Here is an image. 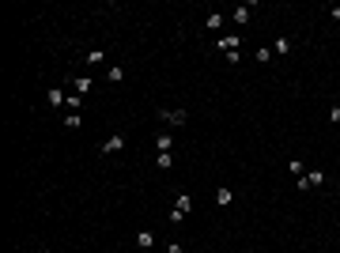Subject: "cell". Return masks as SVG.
<instances>
[{"label":"cell","mask_w":340,"mask_h":253,"mask_svg":"<svg viewBox=\"0 0 340 253\" xmlns=\"http://www.w3.org/2000/svg\"><path fill=\"white\" fill-rule=\"evenodd\" d=\"M64 128H80V113H64Z\"/></svg>","instance_id":"cell-18"},{"label":"cell","mask_w":340,"mask_h":253,"mask_svg":"<svg viewBox=\"0 0 340 253\" xmlns=\"http://www.w3.org/2000/svg\"><path fill=\"white\" fill-rule=\"evenodd\" d=\"M189 211H193V197H189V193H178V204H174V211H170V223H182Z\"/></svg>","instance_id":"cell-1"},{"label":"cell","mask_w":340,"mask_h":253,"mask_svg":"<svg viewBox=\"0 0 340 253\" xmlns=\"http://www.w3.org/2000/svg\"><path fill=\"white\" fill-rule=\"evenodd\" d=\"M80 106H84V99H80V95H72V99H68V113H76Z\"/></svg>","instance_id":"cell-19"},{"label":"cell","mask_w":340,"mask_h":253,"mask_svg":"<svg viewBox=\"0 0 340 253\" xmlns=\"http://www.w3.org/2000/svg\"><path fill=\"white\" fill-rule=\"evenodd\" d=\"M204 27H208V30H219V27H223V12H212L208 19H204Z\"/></svg>","instance_id":"cell-10"},{"label":"cell","mask_w":340,"mask_h":253,"mask_svg":"<svg viewBox=\"0 0 340 253\" xmlns=\"http://www.w3.org/2000/svg\"><path fill=\"white\" fill-rule=\"evenodd\" d=\"M159 121H167V125H185L189 113L185 110H159Z\"/></svg>","instance_id":"cell-3"},{"label":"cell","mask_w":340,"mask_h":253,"mask_svg":"<svg viewBox=\"0 0 340 253\" xmlns=\"http://www.w3.org/2000/svg\"><path fill=\"white\" fill-rule=\"evenodd\" d=\"M250 15H254V4H242V8H234V12H231V19H234L238 27H246V23H250Z\"/></svg>","instance_id":"cell-7"},{"label":"cell","mask_w":340,"mask_h":253,"mask_svg":"<svg viewBox=\"0 0 340 253\" xmlns=\"http://www.w3.org/2000/svg\"><path fill=\"white\" fill-rule=\"evenodd\" d=\"M325 185V170H310V174H298V189H318Z\"/></svg>","instance_id":"cell-2"},{"label":"cell","mask_w":340,"mask_h":253,"mask_svg":"<svg viewBox=\"0 0 340 253\" xmlns=\"http://www.w3.org/2000/svg\"><path fill=\"white\" fill-rule=\"evenodd\" d=\"M106 80H110V84H121V80H125V68H121V64H113V68L106 72Z\"/></svg>","instance_id":"cell-12"},{"label":"cell","mask_w":340,"mask_h":253,"mask_svg":"<svg viewBox=\"0 0 340 253\" xmlns=\"http://www.w3.org/2000/svg\"><path fill=\"white\" fill-rule=\"evenodd\" d=\"M136 246H140V250H151V246H155V234H151V231H140V234H136Z\"/></svg>","instance_id":"cell-9"},{"label":"cell","mask_w":340,"mask_h":253,"mask_svg":"<svg viewBox=\"0 0 340 253\" xmlns=\"http://www.w3.org/2000/svg\"><path fill=\"white\" fill-rule=\"evenodd\" d=\"M167 253H185V250H182V242H170V246H167Z\"/></svg>","instance_id":"cell-20"},{"label":"cell","mask_w":340,"mask_h":253,"mask_svg":"<svg viewBox=\"0 0 340 253\" xmlns=\"http://www.w3.org/2000/svg\"><path fill=\"white\" fill-rule=\"evenodd\" d=\"M121 148H125V136H121V132H113V136L102 140V155H113V151H121Z\"/></svg>","instance_id":"cell-6"},{"label":"cell","mask_w":340,"mask_h":253,"mask_svg":"<svg viewBox=\"0 0 340 253\" xmlns=\"http://www.w3.org/2000/svg\"><path fill=\"white\" fill-rule=\"evenodd\" d=\"M329 117H333V121L340 125V106H333V110H329Z\"/></svg>","instance_id":"cell-22"},{"label":"cell","mask_w":340,"mask_h":253,"mask_svg":"<svg viewBox=\"0 0 340 253\" xmlns=\"http://www.w3.org/2000/svg\"><path fill=\"white\" fill-rule=\"evenodd\" d=\"M102 61H106V53H102V49H91V53H87V64H102Z\"/></svg>","instance_id":"cell-16"},{"label":"cell","mask_w":340,"mask_h":253,"mask_svg":"<svg viewBox=\"0 0 340 253\" xmlns=\"http://www.w3.org/2000/svg\"><path fill=\"white\" fill-rule=\"evenodd\" d=\"M238 42H242L238 34H227V38H219V42H215V49H219V53H227V57H231V53H238Z\"/></svg>","instance_id":"cell-4"},{"label":"cell","mask_w":340,"mask_h":253,"mask_svg":"<svg viewBox=\"0 0 340 253\" xmlns=\"http://www.w3.org/2000/svg\"><path fill=\"white\" fill-rule=\"evenodd\" d=\"M87 87H91V76H80V80H76V95H84Z\"/></svg>","instance_id":"cell-17"},{"label":"cell","mask_w":340,"mask_h":253,"mask_svg":"<svg viewBox=\"0 0 340 253\" xmlns=\"http://www.w3.org/2000/svg\"><path fill=\"white\" fill-rule=\"evenodd\" d=\"M272 57H276V53H272V45H261V49H257V64H269Z\"/></svg>","instance_id":"cell-13"},{"label":"cell","mask_w":340,"mask_h":253,"mask_svg":"<svg viewBox=\"0 0 340 253\" xmlns=\"http://www.w3.org/2000/svg\"><path fill=\"white\" fill-rule=\"evenodd\" d=\"M45 102H49L53 110H61V106H68V95H64V87H49V95H45Z\"/></svg>","instance_id":"cell-5"},{"label":"cell","mask_w":340,"mask_h":253,"mask_svg":"<svg viewBox=\"0 0 340 253\" xmlns=\"http://www.w3.org/2000/svg\"><path fill=\"white\" fill-rule=\"evenodd\" d=\"M329 19H337V23H340V4H333V8H329Z\"/></svg>","instance_id":"cell-21"},{"label":"cell","mask_w":340,"mask_h":253,"mask_svg":"<svg viewBox=\"0 0 340 253\" xmlns=\"http://www.w3.org/2000/svg\"><path fill=\"white\" fill-rule=\"evenodd\" d=\"M155 148H159V151H170V148H174V140H170L167 132H159V136H155Z\"/></svg>","instance_id":"cell-14"},{"label":"cell","mask_w":340,"mask_h":253,"mask_svg":"<svg viewBox=\"0 0 340 253\" xmlns=\"http://www.w3.org/2000/svg\"><path fill=\"white\" fill-rule=\"evenodd\" d=\"M155 163H159V170H170V167H174V155H170V151H159Z\"/></svg>","instance_id":"cell-15"},{"label":"cell","mask_w":340,"mask_h":253,"mask_svg":"<svg viewBox=\"0 0 340 253\" xmlns=\"http://www.w3.org/2000/svg\"><path fill=\"white\" fill-rule=\"evenodd\" d=\"M231 200H234V193H231V189H223V185H219V189H215V204H219V208H227V204H231Z\"/></svg>","instance_id":"cell-8"},{"label":"cell","mask_w":340,"mask_h":253,"mask_svg":"<svg viewBox=\"0 0 340 253\" xmlns=\"http://www.w3.org/2000/svg\"><path fill=\"white\" fill-rule=\"evenodd\" d=\"M287 49H291V38H276V42H272V53L287 57Z\"/></svg>","instance_id":"cell-11"}]
</instances>
